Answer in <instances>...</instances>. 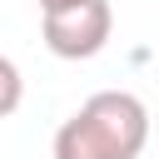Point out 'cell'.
Listing matches in <instances>:
<instances>
[{
	"label": "cell",
	"instance_id": "6da1fadb",
	"mask_svg": "<svg viewBox=\"0 0 159 159\" xmlns=\"http://www.w3.org/2000/svg\"><path fill=\"white\" fill-rule=\"evenodd\" d=\"M144 144H149V109L129 89L89 94L55 129V159H139Z\"/></svg>",
	"mask_w": 159,
	"mask_h": 159
},
{
	"label": "cell",
	"instance_id": "7a4b0ae2",
	"mask_svg": "<svg viewBox=\"0 0 159 159\" xmlns=\"http://www.w3.org/2000/svg\"><path fill=\"white\" fill-rule=\"evenodd\" d=\"M109 30H114L109 0H80L70 10L40 15V35H45L50 55H60V60H94L109 45Z\"/></svg>",
	"mask_w": 159,
	"mask_h": 159
},
{
	"label": "cell",
	"instance_id": "3957f363",
	"mask_svg": "<svg viewBox=\"0 0 159 159\" xmlns=\"http://www.w3.org/2000/svg\"><path fill=\"white\" fill-rule=\"evenodd\" d=\"M20 99H25L20 65H15L10 55H0V119H5V114H15V109H20Z\"/></svg>",
	"mask_w": 159,
	"mask_h": 159
},
{
	"label": "cell",
	"instance_id": "277c9868",
	"mask_svg": "<svg viewBox=\"0 0 159 159\" xmlns=\"http://www.w3.org/2000/svg\"><path fill=\"white\" fill-rule=\"evenodd\" d=\"M40 5V15H50V10H70V5H80V0H35Z\"/></svg>",
	"mask_w": 159,
	"mask_h": 159
}]
</instances>
